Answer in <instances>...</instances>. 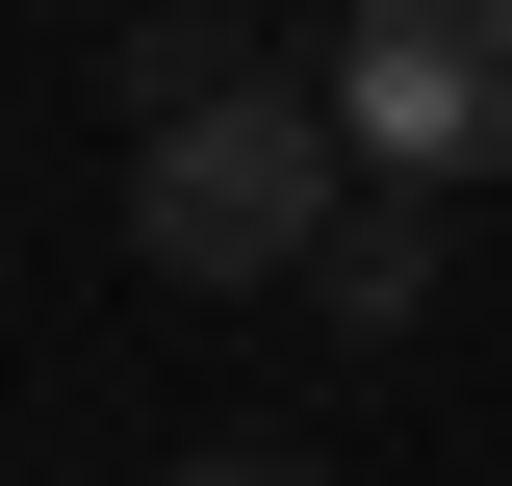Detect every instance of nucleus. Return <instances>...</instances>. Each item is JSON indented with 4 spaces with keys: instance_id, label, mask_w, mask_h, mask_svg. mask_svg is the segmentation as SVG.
<instances>
[{
    "instance_id": "obj_1",
    "label": "nucleus",
    "mask_w": 512,
    "mask_h": 486,
    "mask_svg": "<svg viewBox=\"0 0 512 486\" xmlns=\"http://www.w3.org/2000/svg\"><path fill=\"white\" fill-rule=\"evenodd\" d=\"M308 231H333V103L308 77H231V103L128 128V256L154 282H308Z\"/></svg>"
},
{
    "instance_id": "obj_2",
    "label": "nucleus",
    "mask_w": 512,
    "mask_h": 486,
    "mask_svg": "<svg viewBox=\"0 0 512 486\" xmlns=\"http://www.w3.org/2000/svg\"><path fill=\"white\" fill-rule=\"evenodd\" d=\"M308 103H333V180H410V205L512 180V0H359Z\"/></svg>"
},
{
    "instance_id": "obj_3",
    "label": "nucleus",
    "mask_w": 512,
    "mask_h": 486,
    "mask_svg": "<svg viewBox=\"0 0 512 486\" xmlns=\"http://www.w3.org/2000/svg\"><path fill=\"white\" fill-rule=\"evenodd\" d=\"M308 307H333V333H410V307H436V205H410V180H333V231H308Z\"/></svg>"
},
{
    "instance_id": "obj_4",
    "label": "nucleus",
    "mask_w": 512,
    "mask_h": 486,
    "mask_svg": "<svg viewBox=\"0 0 512 486\" xmlns=\"http://www.w3.org/2000/svg\"><path fill=\"white\" fill-rule=\"evenodd\" d=\"M154 486H308V435H205V461H154Z\"/></svg>"
}]
</instances>
